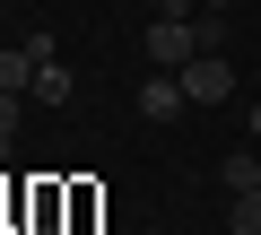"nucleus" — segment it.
I'll use <instances>...</instances> for the list:
<instances>
[{"label":"nucleus","instance_id":"obj_1","mask_svg":"<svg viewBox=\"0 0 261 235\" xmlns=\"http://www.w3.org/2000/svg\"><path fill=\"white\" fill-rule=\"evenodd\" d=\"M192 53H218V27L192 18V9H157V27H148V61H157V70H183Z\"/></svg>","mask_w":261,"mask_h":235},{"label":"nucleus","instance_id":"obj_2","mask_svg":"<svg viewBox=\"0 0 261 235\" xmlns=\"http://www.w3.org/2000/svg\"><path fill=\"white\" fill-rule=\"evenodd\" d=\"M174 79H183L192 105H226V96H235V61H226V53H192Z\"/></svg>","mask_w":261,"mask_h":235},{"label":"nucleus","instance_id":"obj_3","mask_svg":"<svg viewBox=\"0 0 261 235\" xmlns=\"http://www.w3.org/2000/svg\"><path fill=\"white\" fill-rule=\"evenodd\" d=\"M183 105H192V96H183V79H174V70H157V79L140 87V113H148V122H174Z\"/></svg>","mask_w":261,"mask_h":235},{"label":"nucleus","instance_id":"obj_4","mask_svg":"<svg viewBox=\"0 0 261 235\" xmlns=\"http://www.w3.org/2000/svg\"><path fill=\"white\" fill-rule=\"evenodd\" d=\"M70 96H79L70 61H35V105H70Z\"/></svg>","mask_w":261,"mask_h":235},{"label":"nucleus","instance_id":"obj_5","mask_svg":"<svg viewBox=\"0 0 261 235\" xmlns=\"http://www.w3.org/2000/svg\"><path fill=\"white\" fill-rule=\"evenodd\" d=\"M0 87H9V96H27V87H35V53H27V44L0 53Z\"/></svg>","mask_w":261,"mask_h":235},{"label":"nucleus","instance_id":"obj_6","mask_svg":"<svg viewBox=\"0 0 261 235\" xmlns=\"http://www.w3.org/2000/svg\"><path fill=\"white\" fill-rule=\"evenodd\" d=\"M226 226H235V235H261V183H244V192L226 200Z\"/></svg>","mask_w":261,"mask_h":235},{"label":"nucleus","instance_id":"obj_7","mask_svg":"<svg viewBox=\"0 0 261 235\" xmlns=\"http://www.w3.org/2000/svg\"><path fill=\"white\" fill-rule=\"evenodd\" d=\"M218 174H226V192H244V183H261V166H252V157H244V148H235V157H226V166H218Z\"/></svg>","mask_w":261,"mask_h":235},{"label":"nucleus","instance_id":"obj_8","mask_svg":"<svg viewBox=\"0 0 261 235\" xmlns=\"http://www.w3.org/2000/svg\"><path fill=\"white\" fill-rule=\"evenodd\" d=\"M18 113H27V96H9V87H0V148L18 140Z\"/></svg>","mask_w":261,"mask_h":235},{"label":"nucleus","instance_id":"obj_9","mask_svg":"<svg viewBox=\"0 0 261 235\" xmlns=\"http://www.w3.org/2000/svg\"><path fill=\"white\" fill-rule=\"evenodd\" d=\"M27 235H79L70 218H27Z\"/></svg>","mask_w":261,"mask_h":235},{"label":"nucleus","instance_id":"obj_10","mask_svg":"<svg viewBox=\"0 0 261 235\" xmlns=\"http://www.w3.org/2000/svg\"><path fill=\"white\" fill-rule=\"evenodd\" d=\"M140 9H183V0H140Z\"/></svg>","mask_w":261,"mask_h":235},{"label":"nucleus","instance_id":"obj_11","mask_svg":"<svg viewBox=\"0 0 261 235\" xmlns=\"http://www.w3.org/2000/svg\"><path fill=\"white\" fill-rule=\"evenodd\" d=\"M200 9H209V18H218V9H235V0H200Z\"/></svg>","mask_w":261,"mask_h":235},{"label":"nucleus","instance_id":"obj_12","mask_svg":"<svg viewBox=\"0 0 261 235\" xmlns=\"http://www.w3.org/2000/svg\"><path fill=\"white\" fill-rule=\"evenodd\" d=\"M252 140H261V96H252Z\"/></svg>","mask_w":261,"mask_h":235},{"label":"nucleus","instance_id":"obj_13","mask_svg":"<svg viewBox=\"0 0 261 235\" xmlns=\"http://www.w3.org/2000/svg\"><path fill=\"white\" fill-rule=\"evenodd\" d=\"M252 87H261V61H252Z\"/></svg>","mask_w":261,"mask_h":235}]
</instances>
